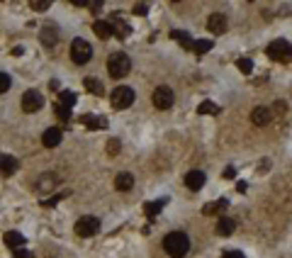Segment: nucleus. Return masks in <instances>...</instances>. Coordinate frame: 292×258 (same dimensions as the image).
Masks as SVG:
<instances>
[{
	"label": "nucleus",
	"instance_id": "24",
	"mask_svg": "<svg viewBox=\"0 0 292 258\" xmlns=\"http://www.w3.org/2000/svg\"><path fill=\"white\" fill-rule=\"evenodd\" d=\"M226 200H217V202H209L202 207V215H207V217H212V215H219V212H224L226 210Z\"/></svg>",
	"mask_w": 292,
	"mask_h": 258
},
{
	"label": "nucleus",
	"instance_id": "32",
	"mask_svg": "<svg viewBox=\"0 0 292 258\" xmlns=\"http://www.w3.org/2000/svg\"><path fill=\"white\" fill-rule=\"evenodd\" d=\"M64 197H66V192H59V195H51V197H46V200L42 202V207H54V204H59L61 200H64Z\"/></svg>",
	"mask_w": 292,
	"mask_h": 258
},
{
	"label": "nucleus",
	"instance_id": "4",
	"mask_svg": "<svg viewBox=\"0 0 292 258\" xmlns=\"http://www.w3.org/2000/svg\"><path fill=\"white\" fill-rule=\"evenodd\" d=\"M71 59H73V64L83 66V64H88L93 59V46L85 39H73V44H71Z\"/></svg>",
	"mask_w": 292,
	"mask_h": 258
},
{
	"label": "nucleus",
	"instance_id": "7",
	"mask_svg": "<svg viewBox=\"0 0 292 258\" xmlns=\"http://www.w3.org/2000/svg\"><path fill=\"white\" fill-rule=\"evenodd\" d=\"M173 102H176V95H173V90H170L168 85H158V88L153 90V105L158 110L173 108Z\"/></svg>",
	"mask_w": 292,
	"mask_h": 258
},
{
	"label": "nucleus",
	"instance_id": "30",
	"mask_svg": "<svg viewBox=\"0 0 292 258\" xmlns=\"http://www.w3.org/2000/svg\"><path fill=\"white\" fill-rule=\"evenodd\" d=\"M29 8H32L34 13H44V10H49V8H51V3H49V0H32V3H29Z\"/></svg>",
	"mask_w": 292,
	"mask_h": 258
},
{
	"label": "nucleus",
	"instance_id": "34",
	"mask_svg": "<svg viewBox=\"0 0 292 258\" xmlns=\"http://www.w3.org/2000/svg\"><path fill=\"white\" fill-rule=\"evenodd\" d=\"M8 90H10V76L0 71V95H3V93H8Z\"/></svg>",
	"mask_w": 292,
	"mask_h": 258
},
{
	"label": "nucleus",
	"instance_id": "39",
	"mask_svg": "<svg viewBox=\"0 0 292 258\" xmlns=\"http://www.w3.org/2000/svg\"><path fill=\"white\" fill-rule=\"evenodd\" d=\"M222 258H244V256H241L239 251H226V253H224Z\"/></svg>",
	"mask_w": 292,
	"mask_h": 258
},
{
	"label": "nucleus",
	"instance_id": "25",
	"mask_svg": "<svg viewBox=\"0 0 292 258\" xmlns=\"http://www.w3.org/2000/svg\"><path fill=\"white\" fill-rule=\"evenodd\" d=\"M212 46H214V41H212V39H195V41H193V49H190V51H195L197 56H202V54H207Z\"/></svg>",
	"mask_w": 292,
	"mask_h": 258
},
{
	"label": "nucleus",
	"instance_id": "17",
	"mask_svg": "<svg viewBox=\"0 0 292 258\" xmlns=\"http://www.w3.org/2000/svg\"><path fill=\"white\" fill-rule=\"evenodd\" d=\"M114 188L120 192H127L134 188V176L132 173H120V176L114 178Z\"/></svg>",
	"mask_w": 292,
	"mask_h": 258
},
{
	"label": "nucleus",
	"instance_id": "40",
	"mask_svg": "<svg viewBox=\"0 0 292 258\" xmlns=\"http://www.w3.org/2000/svg\"><path fill=\"white\" fill-rule=\"evenodd\" d=\"M22 51H25L22 46H15V49H13V54H15V56H22Z\"/></svg>",
	"mask_w": 292,
	"mask_h": 258
},
{
	"label": "nucleus",
	"instance_id": "38",
	"mask_svg": "<svg viewBox=\"0 0 292 258\" xmlns=\"http://www.w3.org/2000/svg\"><path fill=\"white\" fill-rule=\"evenodd\" d=\"M85 8H90V10H100V8H102V3H100V0H95V3H85Z\"/></svg>",
	"mask_w": 292,
	"mask_h": 258
},
{
	"label": "nucleus",
	"instance_id": "20",
	"mask_svg": "<svg viewBox=\"0 0 292 258\" xmlns=\"http://www.w3.org/2000/svg\"><path fill=\"white\" fill-rule=\"evenodd\" d=\"M170 37H173V39L178 41V44H181L183 49H188V51H190V49H193V37H190V34H188V32H181V29H173V32H170Z\"/></svg>",
	"mask_w": 292,
	"mask_h": 258
},
{
	"label": "nucleus",
	"instance_id": "37",
	"mask_svg": "<svg viewBox=\"0 0 292 258\" xmlns=\"http://www.w3.org/2000/svg\"><path fill=\"white\" fill-rule=\"evenodd\" d=\"M224 178H229V180H231V178H237V168H231V166H229V168H224Z\"/></svg>",
	"mask_w": 292,
	"mask_h": 258
},
{
	"label": "nucleus",
	"instance_id": "9",
	"mask_svg": "<svg viewBox=\"0 0 292 258\" xmlns=\"http://www.w3.org/2000/svg\"><path fill=\"white\" fill-rule=\"evenodd\" d=\"M207 29L212 34H224L226 32V17L224 13H212L207 17Z\"/></svg>",
	"mask_w": 292,
	"mask_h": 258
},
{
	"label": "nucleus",
	"instance_id": "10",
	"mask_svg": "<svg viewBox=\"0 0 292 258\" xmlns=\"http://www.w3.org/2000/svg\"><path fill=\"white\" fill-rule=\"evenodd\" d=\"M61 136H64V134H61V129H59V127H49V129L42 134V144L46 146V149H54V146L61 144Z\"/></svg>",
	"mask_w": 292,
	"mask_h": 258
},
{
	"label": "nucleus",
	"instance_id": "22",
	"mask_svg": "<svg viewBox=\"0 0 292 258\" xmlns=\"http://www.w3.org/2000/svg\"><path fill=\"white\" fill-rule=\"evenodd\" d=\"M83 88L88 90V93L97 95V97L105 95V88H102V83L97 81V78H85V81H83Z\"/></svg>",
	"mask_w": 292,
	"mask_h": 258
},
{
	"label": "nucleus",
	"instance_id": "15",
	"mask_svg": "<svg viewBox=\"0 0 292 258\" xmlns=\"http://www.w3.org/2000/svg\"><path fill=\"white\" fill-rule=\"evenodd\" d=\"M81 122L88 127V129H93V132H97V129H107V120L105 117H95V115H83L81 117Z\"/></svg>",
	"mask_w": 292,
	"mask_h": 258
},
{
	"label": "nucleus",
	"instance_id": "23",
	"mask_svg": "<svg viewBox=\"0 0 292 258\" xmlns=\"http://www.w3.org/2000/svg\"><path fill=\"white\" fill-rule=\"evenodd\" d=\"M93 32H95L100 39H107V37H112V25L105 22V20H97L95 25H93Z\"/></svg>",
	"mask_w": 292,
	"mask_h": 258
},
{
	"label": "nucleus",
	"instance_id": "2",
	"mask_svg": "<svg viewBox=\"0 0 292 258\" xmlns=\"http://www.w3.org/2000/svg\"><path fill=\"white\" fill-rule=\"evenodd\" d=\"M107 71H110V76L114 78V81L125 78L127 73L132 71V61H129V56L122 54V51H114V54L107 59Z\"/></svg>",
	"mask_w": 292,
	"mask_h": 258
},
{
	"label": "nucleus",
	"instance_id": "16",
	"mask_svg": "<svg viewBox=\"0 0 292 258\" xmlns=\"http://www.w3.org/2000/svg\"><path fill=\"white\" fill-rule=\"evenodd\" d=\"M17 168H20V163L15 156H0V173L3 176H13Z\"/></svg>",
	"mask_w": 292,
	"mask_h": 258
},
{
	"label": "nucleus",
	"instance_id": "1",
	"mask_svg": "<svg viewBox=\"0 0 292 258\" xmlns=\"http://www.w3.org/2000/svg\"><path fill=\"white\" fill-rule=\"evenodd\" d=\"M163 248H166L168 256L183 258L188 251H190V239H188L183 231H170L166 239H163Z\"/></svg>",
	"mask_w": 292,
	"mask_h": 258
},
{
	"label": "nucleus",
	"instance_id": "8",
	"mask_svg": "<svg viewBox=\"0 0 292 258\" xmlns=\"http://www.w3.org/2000/svg\"><path fill=\"white\" fill-rule=\"evenodd\" d=\"M44 108V95L39 90H27L22 95V110L25 112H39Z\"/></svg>",
	"mask_w": 292,
	"mask_h": 258
},
{
	"label": "nucleus",
	"instance_id": "27",
	"mask_svg": "<svg viewBox=\"0 0 292 258\" xmlns=\"http://www.w3.org/2000/svg\"><path fill=\"white\" fill-rule=\"evenodd\" d=\"M166 204V200H156V202H146L144 204V212L149 215V217H156L158 212H161V207Z\"/></svg>",
	"mask_w": 292,
	"mask_h": 258
},
{
	"label": "nucleus",
	"instance_id": "11",
	"mask_svg": "<svg viewBox=\"0 0 292 258\" xmlns=\"http://www.w3.org/2000/svg\"><path fill=\"white\" fill-rule=\"evenodd\" d=\"M270 120H273V112H270L268 108H263V105H261V108H256L253 112H251V122L256 124V127H265V124L270 122Z\"/></svg>",
	"mask_w": 292,
	"mask_h": 258
},
{
	"label": "nucleus",
	"instance_id": "36",
	"mask_svg": "<svg viewBox=\"0 0 292 258\" xmlns=\"http://www.w3.org/2000/svg\"><path fill=\"white\" fill-rule=\"evenodd\" d=\"M15 258H32L27 248H15Z\"/></svg>",
	"mask_w": 292,
	"mask_h": 258
},
{
	"label": "nucleus",
	"instance_id": "29",
	"mask_svg": "<svg viewBox=\"0 0 292 258\" xmlns=\"http://www.w3.org/2000/svg\"><path fill=\"white\" fill-rule=\"evenodd\" d=\"M237 68L241 71V73H246V76H249L251 71H253V61L246 59V56H241V59H237Z\"/></svg>",
	"mask_w": 292,
	"mask_h": 258
},
{
	"label": "nucleus",
	"instance_id": "31",
	"mask_svg": "<svg viewBox=\"0 0 292 258\" xmlns=\"http://www.w3.org/2000/svg\"><path fill=\"white\" fill-rule=\"evenodd\" d=\"M54 112H56V117H59V120H61V122H69V120H71V110L61 108V105H59V102H56V105H54Z\"/></svg>",
	"mask_w": 292,
	"mask_h": 258
},
{
	"label": "nucleus",
	"instance_id": "14",
	"mask_svg": "<svg viewBox=\"0 0 292 258\" xmlns=\"http://www.w3.org/2000/svg\"><path fill=\"white\" fill-rule=\"evenodd\" d=\"M39 39H42L44 46H56V41H59V34H56V27H54V25H44L42 32H39Z\"/></svg>",
	"mask_w": 292,
	"mask_h": 258
},
{
	"label": "nucleus",
	"instance_id": "3",
	"mask_svg": "<svg viewBox=\"0 0 292 258\" xmlns=\"http://www.w3.org/2000/svg\"><path fill=\"white\" fill-rule=\"evenodd\" d=\"M134 102V90L129 85H117L110 93V105L114 110H127Z\"/></svg>",
	"mask_w": 292,
	"mask_h": 258
},
{
	"label": "nucleus",
	"instance_id": "33",
	"mask_svg": "<svg viewBox=\"0 0 292 258\" xmlns=\"http://www.w3.org/2000/svg\"><path fill=\"white\" fill-rule=\"evenodd\" d=\"M120 146H122V144H120V139H110L105 149H107V153H110V156H117V153H120Z\"/></svg>",
	"mask_w": 292,
	"mask_h": 258
},
{
	"label": "nucleus",
	"instance_id": "19",
	"mask_svg": "<svg viewBox=\"0 0 292 258\" xmlns=\"http://www.w3.org/2000/svg\"><path fill=\"white\" fill-rule=\"evenodd\" d=\"M54 188H56V176L44 173V176L37 180V192H51Z\"/></svg>",
	"mask_w": 292,
	"mask_h": 258
},
{
	"label": "nucleus",
	"instance_id": "5",
	"mask_svg": "<svg viewBox=\"0 0 292 258\" xmlns=\"http://www.w3.org/2000/svg\"><path fill=\"white\" fill-rule=\"evenodd\" d=\"M97 231H100V219L97 217H81L76 222V234L81 239H90V236H95Z\"/></svg>",
	"mask_w": 292,
	"mask_h": 258
},
{
	"label": "nucleus",
	"instance_id": "28",
	"mask_svg": "<svg viewBox=\"0 0 292 258\" xmlns=\"http://www.w3.org/2000/svg\"><path fill=\"white\" fill-rule=\"evenodd\" d=\"M197 112H200V115H217V112H219V105H214V102L205 100V102H200Z\"/></svg>",
	"mask_w": 292,
	"mask_h": 258
},
{
	"label": "nucleus",
	"instance_id": "21",
	"mask_svg": "<svg viewBox=\"0 0 292 258\" xmlns=\"http://www.w3.org/2000/svg\"><path fill=\"white\" fill-rule=\"evenodd\" d=\"M234 227H237L234 219L222 217L219 222H217V234H219V236H231V234H234Z\"/></svg>",
	"mask_w": 292,
	"mask_h": 258
},
{
	"label": "nucleus",
	"instance_id": "26",
	"mask_svg": "<svg viewBox=\"0 0 292 258\" xmlns=\"http://www.w3.org/2000/svg\"><path fill=\"white\" fill-rule=\"evenodd\" d=\"M76 100H78L76 93H71V90H61V102H59V105H61V108H66V110H71L73 105H76Z\"/></svg>",
	"mask_w": 292,
	"mask_h": 258
},
{
	"label": "nucleus",
	"instance_id": "13",
	"mask_svg": "<svg viewBox=\"0 0 292 258\" xmlns=\"http://www.w3.org/2000/svg\"><path fill=\"white\" fill-rule=\"evenodd\" d=\"M185 185L190 188V190H200V188H205V173L202 171H190L188 176H185Z\"/></svg>",
	"mask_w": 292,
	"mask_h": 258
},
{
	"label": "nucleus",
	"instance_id": "12",
	"mask_svg": "<svg viewBox=\"0 0 292 258\" xmlns=\"http://www.w3.org/2000/svg\"><path fill=\"white\" fill-rule=\"evenodd\" d=\"M110 25H112V32H117V37H120V39H127V37H129V32H132V29H129V25H127L125 20L120 17V13H112Z\"/></svg>",
	"mask_w": 292,
	"mask_h": 258
},
{
	"label": "nucleus",
	"instance_id": "6",
	"mask_svg": "<svg viewBox=\"0 0 292 258\" xmlns=\"http://www.w3.org/2000/svg\"><path fill=\"white\" fill-rule=\"evenodd\" d=\"M268 56L273 59V61H290V41L287 39H275L268 44Z\"/></svg>",
	"mask_w": 292,
	"mask_h": 258
},
{
	"label": "nucleus",
	"instance_id": "18",
	"mask_svg": "<svg viewBox=\"0 0 292 258\" xmlns=\"http://www.w3.org/2000/svg\"><path fill=\"white\" fill-rule=\"evenodd\" d=\"M3 239H5L8 248H13V251H15V248H22V246H25V236H22L20 231H8Z\"/></svg>",
	"mask_w": 292,
	"mask_h": 258
},
{
	"label": "nucleus",
	"instance_id": "35",
	"mask_svg": "<svg viewBox=\"0 0 292 258\" xmlns=\"http://www.w3.org/2000/svg\"><path fill=\"white\" fill-rule=\"evenodd\" d=\"M134 13H137V15H146V13H149V5H144V3H137V5H134Z\"/></svg>",
	"mask_w": 292,
	"mask_h": 258
}]
</instances>
